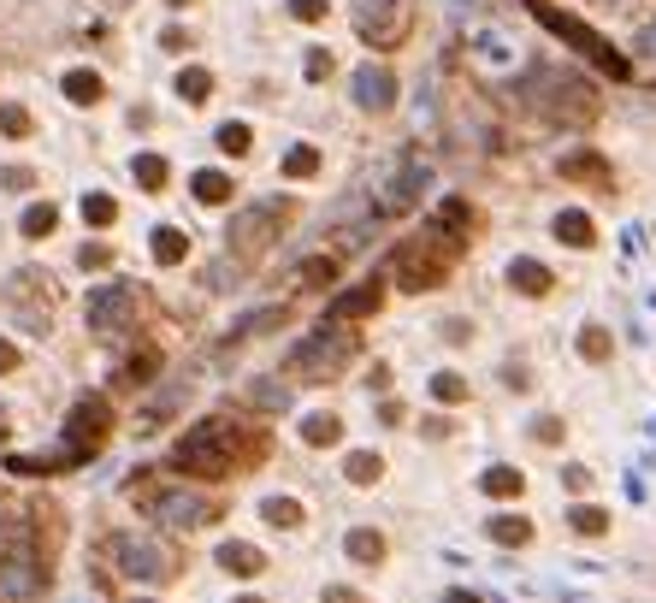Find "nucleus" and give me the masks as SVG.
<instances>
[{"instance_id":"nucleus-60","label":"nucleus","mask_w":656,"mask_h":603,"mask_svg":"<svg viewBox=\"0 0 656 603\" xmlns=\"http://www.w3.org/2000/svg\"><path fill=\"white\" fill-rule=\"evenodd\" d=\"M107 6H131V0H107Z\"/></svg>"},{"instance_id":"nucleus-50","label":"nucleus","mask_w":656,"mask_h":603,"mask_svg":"<svg viewBox=\"0 0 656 603\" xmlns=\"http://www.w3.org/2000/svg\"><path fill=\"white\" fill-rule=\"evenodd\" d=\"M160 48H166V54H184V48H190V30H178V24L160 30Z\"/></svg>"},{"instance_id":"nucleus-7","label":"nucleus","mask_w":656,"mask_h":603,"mask_svg":"<svg viewBox=\"0 0 656 603\" xmlns=\"http://www.w3.org/2000/svg\"><path fill=\"white\" fill-rule=\"evenodd\" d=\"M107 556L125 580H178V550L160 544L154 533H113Z\"/></svg>"},{"instance_id":"nucleus-15","label":"nucleus","mask_w":656,"mask_h":603,"mask_svg":"<svg viewBox=\"0 0 656 603\" xmlns=\"http://www.w3.org/2000/svg\"><path fill=\"white\" fill-rule=\"evenodd\" d=\"M379 308H385V284H379V278H367V284H355V290L331 296L326 320H331V326H355V320H367V314H379Z\"/></svg>"},{"instance_id":"nucleus-45","label":"nucleus","mask_w":656,"mask_h":603,"mask_svg":"<svg viewBox=\"0 0 656 603\" xmlns=\"http://www.w3.org/2000/svg\"><path fill=\"white\" fill-rule=\"evenodd\" d=\"M77 261H83L89 272H101V267H113V249H107V243H83V249H77Z\"/></svg>"},{"instance_id":"nucleus-27","label":"nucleus","mask_w":656,"mask_h":603,"mask_svg":"<svg viewBox=\"0 0 656 603\" xmlns=\"http://www.w3.org/2000/svg\"><path fill=\"white\" fill-rule=\"evenodd\" d=\"M337 438H343V420H337V414H308V420H302V444H314V450H331Z\"/></svg>"},{"instance_id":"nucleus-9","label":"nucleus","mask_w":656,"mask_h":603,"mask_svg":"<svg viewBox=\"0 0 656 603\" xmlns=\"http://www.w3.org/2000/svg\"><path fill=\"white\" fill-rule=\"evenodd\" d=\"M136 314H142V290L136 284H101V290H89V332L95 337L131 332Z\"/></svg>"},{"instance_id":"nucleus-48","label":"nucleus","mask_w":656,"mask_h":603,"mask_svg":"<svg viewBox=\"0 0 656 603\" xmlns=\"http://www.w3.org/2000/svg\"><path fill=\"white\" fill-rule=\"evenodd\" d=\"M331 77V48H308V83H326Z\"/></svg>"},{"instance_id":"nucleus-21","label":"nucleus","mask_w":656,"mask_h":603,"mask_svg":"<svg viewBox=\"0 0 656 603\" xmlns=\"http://www.w3.org/2000/svg\"><path fill=\"white\" fill-rule=\"evenodd\" d=\"M479 491H485V497H521V491H526V473L509 468V462H497V468L479 473Z\"/></svg>"},{"instance_id":"nucleus-58","label":"nucleus","mask_w":656,"mask_h":603,"mask_svg":"<svg viewBox=\"0 0 656 603\" xmlns=\"http://www.w3.org/2000/svg\"><path fill=\"white\" fill-rule=\"evenodd\" d=\"M0 444H6V414H0Z\"/></svg>"},{"instance_id":"nucleus-39","label":"nucleus","mask_w":656,"mask_h":603,"mask_svg":"<svg viewBox=\"0 0 656 603\" xmlns=\"http://www.w3.org/2000/svg\"><path fill=\"white\" fill-rule=\"evenodd\" d=\"M83 219H89V225L101 231V225H113V219H119V201H113V196H101V190H89V196H83Z\"/></svg>"},{"instance_id":"nucleus-53","label":"nucleus","mask_w":656,"mask_h":603,"mask_svg":"<svg viewBox=\"0 0 656 603\" xmlns=\"http://www.w3.org/2000/svg\"><path fill=\"white\" fill-rule=\"evenodd\" d=\"M0 373H18V343L0 337Z\"/></svg>"},{"instance_id":"nucleus-8","label":"nucleus","mask_w":656,"mask_h":603,"mask_svg":"<svg viewBox=\"0 0 656 603\" xmlns=\"http://www.w3.org/2000/svg\"><path fill=\"white\" fill-rule=\"evenodd\" d=\"M136 503L160 521V527H207V521H219V503L213 497H201V491H184V485H166V491H142V485H131Z\"/></svg>"},{"instance_id":"nucleus-22","label":"nucleus","mask_w":656,"mask_h":603,"mask_svg":"<svg viewBox=\"0 0 656 603\" xmlns=\"http://www.w3.org/2000/svg\"><path fill=\"white\" fill-rule=\"evenodd\" d=\"M432 225L467 243V231H473V207H467L461 196H444V201H438V213H432Z\"/></svg>"},{"instance_id":"nucleus-10","label":"nucleus","mask_w":656,"mask_h":603,"mask_svg":"<svg viewBox=\"0 0 656 603\" xmlns=\"http://www.w3.org/2000/svg\"><path fill=\"white\" fill-rule=\"evenodd\" d=\"M107 432H113V402L107 397H77V408L66 414V438H71L66 450L77 456V468L107 444Z\"/></svg>"},{"instance_id":"nucleus-32","label":"nucleus","mask_w":656,"mask_h":603,"mask_svg":"<svg viewBox=\"0 0 656 603\" xmlns=\"http://www.w3.org/2000/svg\"><path fill=\"white\" fill-rule=\"evenodd\" d=\"M485 533L497 544H532V521L526 515H497V521H485Z\"/></svg>"},{"instance_id":"nucleus-26","label":"nucleus","mask_w":656,"mask_h":603,"mask_svg":"<svg viewBox=\"0 0 656 603\" xmlns=\"http://www.w3.org/2000/svg\"><path fill=\"white\" fill-rule=\"evenodd\" d=\"M190 190H196V201H201V207H225V201L237 196L225 172H196V178H190Z\"/></svg>"},{"instance_id":"nucleus-56","label":"nucleus","mask_w":656,"mask_h":603,"mask_svg":"<svg viewBox=\"0 0 656 603\" xmlns=\"http://www.w3.org/2000/svg\"><path fill=\"white\" fill-rule=\"evenodd\" d=\"M597 6H609V12H633V6H645V0H597Z\"/></svg>"},{"instance_id":"nucleus-29","label":"nucleus","mask_w":656,"mask_h":603,"mask_svg":"<svg viewBox=\"0 0 656 603\" xmlns=\"http://www.w3.org/2000/svg\"><path fill=\"white\" fill-rule=\"evenodd\" d=\"M107 95V83L95 77V71H66V101H77V107H95Z\"/></svg>"},{"instance_id":"nucleus-59","label":"nucleus","mask_w":656,"mask_h":603,"mask_svg":"<svg viewBox=\"0 0 656 603\" xmlns=\"http://www.w3.org/2000/svg\"><path fill=\"white\" fill-rule=\"evenodd\" d=\"M172 6H196V0H172Z\"/></svg>"},{"instance_id":"nucleus-57","label":"nucleus","mask_w":656,"mask_h":603,"mask_svg":"<svg viewBox=\"0 0 656 603\" xmlns=\"http://www.w3.org/2000/svg\"><path fill=\"white\" fill-rule=\"evenodd\" d=\"M444 603H479V598H473V592H461V586H456V592H444Z\"/></svg>"},{"instance_id":"nucleus-25","label":"nucleus","mask_w":656,"mask_h":603,"mask_svg":"<svg viewBox=\"0 0 656 603\" xmlns=\"http://www.w3.org/2000/svg\"><path fill=\"white\" fill-rule=\"evenodd\" d=\"M261 521H266V527H284V533H290V527H302V521H308V509H302L296 497H266V503H261Z\"/></svg>"},{"instance_id":"nucleus-28","label":"nucleus","mask_w":656,"mask_h":603,"mask_svg":"<svg viewBox=\"0 0 656 603\" xmlns=\"http://www.w3.org/2000/svg\"><path fill=\"white\" fill-rule=\"evenodd\" d=\"M136 184H142V190H148V196H160V190H166V184H172V166H166V160H160V154H136Z\"/></svg>"},{"instance_id":"nucleus-51","label":"nucleus","mask_w":656,"mask_h":603,"mask_svg":"<svg viewBox=\"0 0 656 603\" xmlns=\"http://www.w3.org/2000/svg\"><path fill=\"white\" fill-rule=\"evenodd\" d=\"M562 485L568 491H591V468H562Z\"/></svg>"},{"instance_id":"nucleus-34","label":"nucleus","mask_w":656,"mask_h":603,"mask_svg":"<svg viewBox=\"0 0 656 603\" xmlns=\"http://www.w3.org/2000/svg\"><path fill=\"white\" fill-rule=\"evenodd\" d=\"M331 278H337V261H331V255H314V261L296 267V290H320V284H331Z\"/></svg>"},{"instance_id":"nucleus-61","label":"nucleus","mask_w":656,"mask_h":603,"mask_svg":"<svg viewBox=\"0 0 656 603\" xmlns=\"http://www.w3.org/2000/svg\"><path fill=\"white\" fill-rule=\"evenodd\" d=\"M237 603H261V598H237Z\"/></svg>"},{"instance_id":"nucleus-43","label":"nucleus","mask_w":656,"mask_h":603,"mask_svg":"<svg viewBox=\"0 0 656 603\" xmlns=\"http://www.w3.org/2000/svg\"><path fill=\"white\" fill-rule=\"evenodd\" d=\"M0 131H6V136H30V113H24V107H12V101H0Z\"/></svg>"},{"instance_id":"nucleus-1","label":"nucleus","mask_w":656,"mask_h":603,"mask_svg":"<svg viewBox=\"0 0 656 603\" xmlns=\"http://www.w3.org/2000/svg\"><path fill=\"white\" fill-rule=\"evenodd\" d=\"M243 462H261V438H249L237 420H219V414L190 426L172 444V468L190 473V479H225V473L243 468Z\"/></svg>"},{"instance_id":"nucleus-18","label":"nucleus","mask_w":656,"mask_h":603,"mask_svg":"<svg viewBox=\"0 0 656 603\" xmlns=\"http://www.w3.org/2000/svg\"><path fill=\"white\" fill-rule=\"evenodd\" d=\"M219 568L237 574V580H255V574H266V556L255 544H243V538H225V544H219Z\"/></svg>"},{"instance_id":"nucleus-33","label":"nucleus","mask_w":656,"mask_h":603,"mask_svg":"<svg viewBox=\"0 0 656 603\" xmlns=\"http://www.w3.org/2000/svg\"><path fill=\"white\" fill-rule=\"evenodd\" d=\"M178 95H184L190 107H201V101L213 95V71H201V66H184V71H178Z\"/></svg>"},{"instance_id":"nucleus-38","label":"nucleus","mask_w":656,"mask_h":603,"mask_svg":"<svg viewBox=\"0 0 656 603\" xmlns=\"http://www.w3.org/2000/svg\"><path fill=\"white\" fill-rule=\"evenodd\" d=\"M568 527H574L580 538H603V533H609V515H603V509H591V503H580V509L568 515Z\"/></svg>"},{"instance_id":"nucleus-36","label":"nucleus","mask_w":656,"mask_h":603,"mask_svg":"<svg viewBox=\"0 0 656 603\" xmlns=\"http://www.w3.org/2000/svg\"><path fill=\"white\" fill-rule=\"evenodd\" d=\"M60 225V207L54 201H36V207H24V237H48Z\"/></svg>"},{"instance_id":"nucleus-40","label":"nucleus","mask_w":656,"mask_h":603,"mask_svg":"<svg viewBox=\"0 0 656 603\" xmlns=\"http://www.w3.org/2000/svg\"><path fill=\"white\" fill-rule=\"evenodd\" d=\"M320 172V148H290L284 154V178H314Z\"/></svg>"},{"instance_id":"nucleus-46","label":"nucleus","mask_w":656,"mask_h":603,"mask_svg":"<svg viewBox=\"0 0 656 603\" xmlns=\"http://www.w3.org/2000/svg\"><path fill=\"white\" fill-rule=\"evenodd\" d=\"M331 12V0H290V18H302V24H320Z\"/></svg>"},{"instance_id":"nucleus-2","label":"nucleus","mask_w":656,"mask_h":603,"mask_svg":"<svg viewBox=\"0 0 656 603\" xmlns=\"http://www.w3.org/2000/svg\"><path fill=\"white\" fill-rule=\"evenodd\" d=\"M515 101L532 107L538 119H550V125H597V113H603L597 89L568 66H532L515 83Z\"/></svg>"},{"instance_id":"nucleus-5","label":"nucleus","mask_w":656,"mask_h":603,"mask_svg":"<svg viewBox=\"0 0 656 603\" xmlns=\"http://www.w3.org/2000/svg\"><path fill=\"white\" fill-rule=\"evenodd\" d=\"M526 6H532V18H538V24H544L550 36H562V42H568L574 54H586L591 66H597V71H609L615 83H621V77H633V60H627V54H615V42H609V36H597L591 24L568 18V12H556L550 0H526Z\"/></svg>"},{"instance_id":"nucleus-11","label":"nucleus","mask_w":656,"mask_h":603,"mask_svg":"<svg viewBox=\"0 0 656 603\" xmlns=\"http://www.w3.org/2000/svg\"><path fill=\"white\" fill-rule=\"evenodd\" d=\"M355 36L367 48H396L408 36V6L402 0H355Z\"/></svg>"},{"instance_id":"nucleus-6","label":"nucleus","mask_w":656,"mask_h":603,"mask_svg":"<svg viewBox=\"0 0 656 603\" xmlns=\"http://www.w3.org/2000/svg\"><path fill=\"white\" fill-rule=\"evenodd\" d=\"M290 213H296V207L284 196H266V201H255V207H243V213H231V231H225L231 255H237V261H261L266 249L278 243V231H284Z\"/></svg>"},{"instance_id":"nucleus-14","label":"nucleus","mask_w":656,"mask_h":603,"mask_svg":"<svg viewBox=\"0 0 656 603\" xmlns=\"http://www.w3.org/2000/svg\"><path fill=\"white\" fill-rule=\"evenodd\" d=\"M426 178H432V166L420 154H402L396 160V178L385 184V196H379V213H408L420 201V190H426Z\"/></svg>"},{"instance_id":"nucleus-37","label":"nucleus","mask_w":656,"mask_h":603,"mask_svg":"<svg viewBox=\"0 0 656 603\" xmlns=\"http://www.w3.org/2000/svg\"><path fill=\"white\" fill-rule=\"evenodd\" d=\"M426 391L444 402V408H456V402H467V379H461V373H432V385H426Z\"/></svg>"},{"instance_id":"nucleus-44","label":"nucleus","mask_w":656,"mask_h":603,"mask_svg":"<svg viewBox=\"0 0 656 603\" xmlns=\"http://www.w3.org/2000/svg\"><path fill=\"white\" fill-rule=\"evenodd\" d=\"M532 438H538V444H562V438H568V426H562L556 414H538V420H532Z\"/></svg>"},{"instance_id":"nucleus-13","label":"nucleus","mask_w":656,"mask_h":603,"mask_svg":"<svg viewBox=\"0 0 656 603\" xmlns=\"http://www.w3.org/2000/svg\"><path fill=\"white\" fill-rule=\"evenodd\" d=\"M6 302H12V314H18L24 332H48V278L42 272H18L12 290H6Z\"/></svg>"},{"instance_id":"nucleus-19","label":"nucleus","mask_w":656,"mask_h":603,"mask_svg":"<svg viewBox=\"0 0 656 603\" xmlns=\"http://www.w3.org/2000/svg\"><path fill=\"white\" fill-rule=\"evenodd\" d=\"M509 284H515L521 296H550V290H556V278H550V267H544V261H532V255H521V261H509Z\"/></svg>"},{"instance_id":"nucleus-30","label":"nucleus","mask_w":656,"mask_h":603,"mask_svg":"<svg viewBox=\"0 0 656 603\" xmlns=\"http://www.w3.org/2000/svg\"><path fill=\"white\" fill-rule=\"evenodd\" d=\"M243 397L255 402V408H261V414H284V408H290V391H284V385H278V379H255V385H249V391H243Z\"/></svg>"},{"instance_id":"nucleus-47","label":"nucleus","mask_w":656,"mask_h":603,"mask_svg":"<svg viewBox=\"0 0 656 603\" xmlns=\"http://www.w3.org/2000/svg\"><path fill=\"white\" fill-rule=\"evenodd\" d=\"M154 367H160V355H154V349H142V355H136L131 367H125V385H142V379H148Z\"/></svg>"},{"instance_id":"nucleus-49","label":"nucleus","mask_w":656,"mask_h":603,"mask_svg":"<svg viewBox=\"0 0 656 603\" xmlns=\"http://www.w3.org/2000/svg\"><path fill=\"white\" fill-rule=\"evenodd\" d=\"M0 184H6V190H30V184H36V172H30V166H6V172H0Z\"/></svg>"},{"instance_id":"nucleus-42","label":"nucleus","mask_w":656,"mask_h":603,"mask_svg":"<svg viewBox=\"0 0 656 603\" xmlns=\"http://www.w3.org/2000/svg\"><path fill=\"white\" fill-rule=\"evenodd\" d=\"M580 355L586 361H609V332L603 326H580Z\"/></svg>"},{"instance_id":"nucleus-55","label":"nucleus","mask_w":656,"mask_h":603,"mask_svg":"<svg viewBox=\"0 0 656 603\" xmlns=\"http://www.w3.org/2000/svg\"><path fill=\"white\" fill-rule=\"evenodd\" d=\"M326 603H361V592H349V586H326Z\"/></svg>"},{"instance_id":"nucleus-35","label":"nucleus","mask_w":656,"mask_h":603,"mask_svg":"<svg viewBox=\"0 0 656 603\" xmlns=\"http://www.w3.org/2000/svg\"><path fill=\"white\" fill-rule=\"evenodd\" d=\"M349 556L355 562H385V538L373 533V527H355L349 533Z\"/></svg>"},{"instance_id":"nucleus-4","label":"nucleus","mask_w":656,"mask_h":603,"mask_svg":"<svg viewBox=\"0 0 656 603\" xmlns=\"http://www.w3.org/2000/svg\"><path fill=\"white\" fill-rule=\"evenodd\" d=\"M361 355V337L349 332V326H320L314 337H302L290 355H284V373L290 379H302V385H326V379H337L349 361Z\"/></svg>"},{"instance_id":"nucleus-12","label":"nucleus","mask_w":656,"mask_h":603,"mask_svg":"<svg viewBox=\"0 0 656 603\" xmlns=\"http://www.w3.org/2000/svg\"><path fill=\"white\" fill-rule=\"evenodd\" d=\"M48 592V568L30 556V550H12L0 556V603H30Z\"/></svg>"},{"instance_id":"nucleus-20","label":"nucleus","mask_w":656,"mask_h":603,"mask_svg":"<svg viewBox=\"0 0 656 603\" xmlns=\"http://www.w3.org/2000/svg\"><path fill=\"white\" fill-rule=\"evenodd\" d=\"M556 237H562L568 249H591V243H597V225H591L580 207H562V213H556Z\"/></svg>"},{"instance_id":"nucleus-16","label":"nucleus","mask_w":656,"mask_h":603,"mask_svg":"<svg viewBox=\"0 0 656 603\" xmlns=\"http://www.w3.org/2000/svg\"><path fill=\"white\" fill-rule=\"evenodd\" d=\"M349 89H355V107H361V113H391V107H396V77H391V66H361Z\"/></svg>"},{"instance_id":"nucleus-52","label":"nucleus","mask_w":656,"mask_h":603,"mask_svg":"<svg viewBox=\"0 0 656 603\" xmlns=\"http://www.w3.org/2000/svg\"><path fill=\"white\" fill-rule=\"evenodd\" d=\"M633 54H645V60H656V24H645V30H639V42H633Z\"/></svg>"},{"instance_id":"nucleus-24","label":"nucleus","mask_w":656,"mask_h":603,"mask_svg":"<svg viewBox=\"0 0 656 603\" xmlns=\"http://www.w3.org/2000/svg\"><path fill=\"white\" fill-rule=\"evenodd\" d=\"M148 243H154V261H160V267H178V261L190 255V237H184L178 225H160V231H154Z\"/></svg>"},{"instance_id":"nucleus-23","label":"nucleus","mask_w":656,"mask_h":603,"mask_svg":"<svg viewBox=\"0 0 656 603\" xmlns=\"http://www.w3.org/2000/svg\"><path fill=\"white\" fill-rule=\"evenodd\" d=\"M278 326H290V308H261V314H249V320L231 326V343H249V337H261V332H278Z\"/></svg>"},{"instance_id":"nucleus-31","label":"nucleus","mask_w":656,"mask_h":603,"mask_svg":"<svg viewBox=\"0 0 656 603\" xmlns=\"http://www.w3.org/2000/svg\"><path fill=\"white\" fill-rule=\"evenodd\" d=\"M343 479H349V485H379V479H385V462H379L373 450H355V456L343 462Z\"/></svg>"},{"instance_id":"nucleus-41","label":"nucleus","mask_w":656,"mask_h":603,"mask_svg":"<svg viewBox=\"0 0 656 603\" xmlns=\"http://www.w3.org/2000/svg\"><path fill=\"white\" fill-rule=\"evenodd\" d=\"M219 148H225L231 160H243V154L255 148V131H249V125H219Z\"/></svg>"},{"instance_id":"nucleus-17","label":"nucleus","mask_w":656,"mask_h":603,"mask_svg":"<svg viewBox=\"0 0 656 603\" xmlns=\"http://www.w3.org/2000/svg\"><path fill=\"white\" fill-rule=\"evenodd\" d=\"M562 178H568V184H591V190H609V184H615L609 160H603V154H591V148H580V154H568V160H562Z\"/></svg>"},{"instance_id":"nucleus-54","label":"nucleus","mask_w":656,"mask_h":603,"mask_svg":"<svg viewBox=\"0 0 656 603\" xmlns=\"http://www.w3.org/2000/svg\"><path fill=\"white\" fill-rule=\"evenodd\" d=\"M444 337H450V343H467V337H473V326H461V320H444Z\"/></svg>"},{"instance_id":"nucleus-3","label":"nucleus","mask_w":656,"mask_h":603,"mask_svg":"<svg viewBox=\"0 0 656 603\" xmlns=\"http://www.w3.org/2000/svg\"><path fill=\"white\" fill-rule=\"evenodd\" d=\"M461 237H450V231H438V225H426L420 237H408V243H396V255H391V272H396V284L402 290H438L444 278H450V267L461 261Z\"/></svg>"}]
</instances>
